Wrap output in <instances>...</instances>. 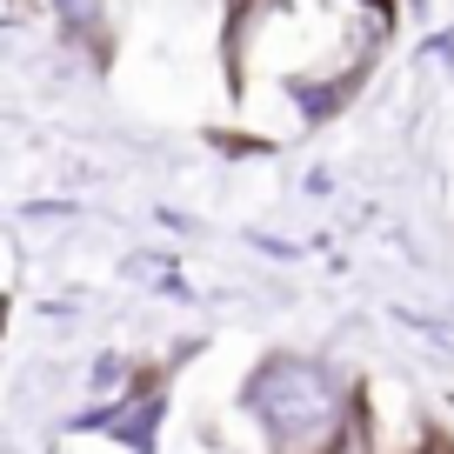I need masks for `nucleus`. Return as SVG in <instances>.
Segmentation results:
<instances>
[{
	"label": "nucleus",
	"instance_id": "1",
	"mask_svg": "<svg viewBox=\"0 0 454 454\" xmlns=\"http://www.w3.org/2000/svg\"><path fill=\"white\" fill-rule=\"evenodd\" d=\"M247 408L261 414L274 454H327V441L340 434V421L355 414L348 395L301 355H274L268 368L254 374V387H247Z\"/></svg>",
	"mask_w": 454,
	"mask_h": 454
}]
</instances>
